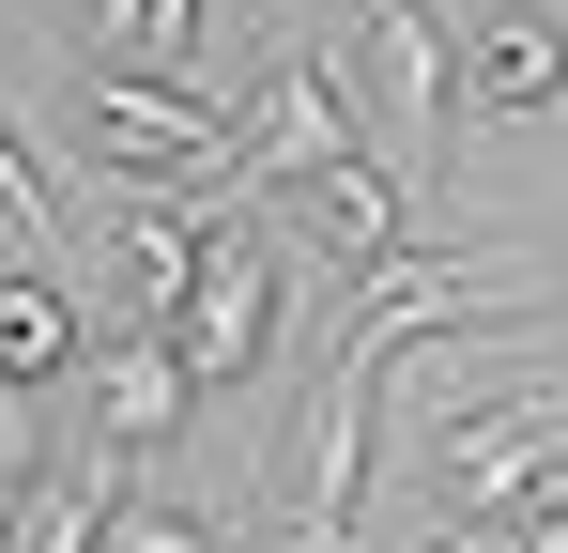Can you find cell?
<instances>
[{"instance_id":"obj_11","label":"cell","mask_w":568,"mask_h":553,"mask_svg":"<svg viewBox=\"0 0 568 553\" xmlns=\"http://www.w3.org/2000/svg\"><path fill=\"white\" fill-rule=\"evenodd\" d=\"M0 247H31V262H78V215H62L47 154L16 139V108H0Z\"/></svg>"},{"instance_id":"obj_13","label":"cell","mask_w":568,"mask_h":553,"mask_svg":"<svg viewBox=\"0 0 568 553\" xmlns=\"http://www.w3.org/2000/svg\"><path fill=\"white\" fill-rule=\"evenodd\" d=\"M47 384H16V369H0V523H16V492H31V476H47Z\"/></svg>"},{"instance_id":"obj_4","label":"cell","mask_w":568,"mask_h":553,"mask_svg":"<svg viewBox=\"0 0 568 553\" xmlns=\"http://www.w3.org/2000/svg\"><path fill=\"white\" fill-rule=\"evenodd\" d=\"M369 123H354V62H323V47H262V78H246V108H231V184H307L338 170Z\"/></svg>"},{"instance_id":"obj_2","label":"cell","mask_w":568,"mask_h":553,"mask_svg":"<svg viewBox=\"0 0 568 553\" xmlns=\"http://www.w3.org/2000/svg\"><path fill=\"white\" fill-rule=\"evenodd\" d=\"M78 154L108 184H231V108H200V78H108V62H78Z\"/></svg>"},{"instance_id":"obj_1","label":"cell","mask_w":568,"mask_h":553,"mask_svg":"<svg viewBox=\"0 0 568 553\" xmlns=\"http://www.w3.org/2000/svg\"><path fill=\"white\" fill-rule=\"evenodd\" d=\"M277 308H292V231L231 200V215H215V247L185 262V292L154 308V339L185 354V384H246L262 339H277Z\"/></svg>"},{"instance_id":"obj_12","label":"cell","mask_w":568,"mask_h":553,"mask_svg":"<svg viewBox=\"0 0 568 553\" xmlns=\"http://www.w3.org/2000/svg\"><path fill=\"white\" fill-rule=\"evenodd\" d=\"M462 539H476V553H568V446L538 461V476H523L507 507H476Z\"/></svg>"},{"instance_id":"obj_7","label":"cell","mask_w":568,"mask_h":553,"mask_svg":"<svg viewBox=\"0 0 568 553\" xmlns=\"http://www.w3.org/2000/svg\"><path fill=\"white\" fill-rule=\"evenodd\" d=\"M123 492H139V461L123 446H62L31 492H16V523H0V553H108V523H123Z\"/></svg>"},{"instance_id":"obj_17","label":"cell","mask_w":568,"mask_h":553,"mask_svg":"<svg viewBox=\"0 0 568 553\" xmlns=\"http://www.w3.org/2000/svg\"><path fill=\"white\" fill-rule=\"evenodd\" d=\"M554 384H568V369H554Z\"/></svg>"},{"instance_id":"obj_5","label":"cell","mask_w":568,"mask_h":553,"mask_svg":"<svg viewBox=\"0 0 568 553\" xmlns=\"http://www.w3.org/2000/svg\"><path fill=\"white\" fill-rule=\"evenodd\" d=\"M277 215L307 231V247H323V262H354V276L415 247V184H399V170H369V154H338V170L277 184Z\"/></svg>"},{"instance_id":"obj_3","label":"cell","mask_w":568,"mask_h":553,"mask_svg":"<svg viewBox=\"0 0 568 553\" xmlns=\"http://www.w3.org/2000/svg\"><path fill=\"white\" fill-rule=\"evenodd\" d=\"M354 47H369L384 139H399V184H446V123H462V16L446 0H354Z\"/></svg>"},{"instance_id":"obj_10","label":"cell","mask_w":568,"mask_h":553,"mask_svg":"<svg viewBox=\"0 0 568 553\" xmlns=\"http://www.w3.org/2000/svg\"><path fill=\"white\" fill-rule=\"evenodd\" d=\"M462 108H476V123H538V108H568V31H554V16H476Z\"/></svg>"},{"instance_id":"obj_6","label":"cell","mask_w":568,"mask_h":553,"mask_svg":"<svg viewBox=\"0 0 568 553\" xmlns=\"http://www.w3.org/2000/svg\"><path fill=\"white\" fill-rule=\"evenodd\" d=\"M78 384H93V446H123V461H154V446H170V431L200 415L185 354H170L154 323H123V339H93V369H78Z\"/></svg>"},{"instance_id":"obj_16","label":"cell","mask_w":568,"mask_h":553,"mask_svg":"<svg viewBox=\"0 0 568 553\" xmlns=\"http://www.w3.org/2000/svg\"><path fill=\"white\" fill-rule=\"evenodd\" d=\"M262 553H354V539H262Z\"/></svg>"},{"instance_id":"obj_14","label":"cell","mask_w":568,"mask_h":553,"mask_svg":"<svg viewBox=\"0 0 568 553\" xmlns=\"http://www.w3.org/2000/svg\"><path fill=\"white\" fill-rule=\"evenodd\" d=\"M108 553H231L200 507H154V492H123V523H108Z\"/></svg>"},{"instance_id":"obj_9","label":"cell","mask_w":568,"mask_h":553,"mask_svg":"<svg viewBox=\"0 0 568 553\" xmlns=\"http://www.w3.org/2000/svg\"><path fill=\"white\" fill-rule=\"evenodd\" d=\"M62 47L108 62V78H200L215 0H78V16H62Z\"/></svg>"},{"instance_id":"obj_15","label":"cell","mask_w":568,"mask_h":553,"mask_svg":"<svg viewBox=\"0 0 568 553\" xmlns=\"http://www.w3.org/2000/svg\"><path fill=\"white\" fill-rule=\"evenodd\" d=\"M415 553H476V539H462V523H430V539H415Z\"/></svg>"},{"instance_id":"obj_8","label":"cell","mask_w":568,"mask_h":553,"mask_svg":"<svg viewBox=\"0 0 568 553\" xmlns=\"http://www.w3.org/2000/svg\"><path fill=\"white\" fill-rule=\"evenodd\" d=\"M0 369H16V384H78V369H93V308H78V276L31 262V247H0Z\"/></svg>"}]
</instances>
